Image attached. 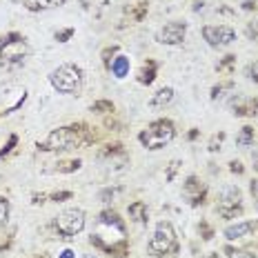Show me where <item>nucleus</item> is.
<instances>
[{
  "mask_svg": "<svg viewBox=\"0 0 258 258\" xmlns=\"http://www.w3.org/2000/svg\"><path fill=\"white\" fill-rule=\"evenodd\" d=\"M80 258H96V256H91V254H85V256H80Z\"/></svg>",
  "mask_w": 258,
  "mask_h": 258,
  "instance_id": "nucleus-29",
  "label": "nucleus"
},
{
  "mask_svg": "<svg viewBox=\"0 0 258 258\" xmlns=\"http://www.w3.org/2000/svg\"><path fill=\"white\" fill-rule=\"evenodd\" d=\"M27 53H29V45L20 34L12 31V34L0 36V64L3 67H20Z\"/></svg>",
  "mask_w": 258,
  "mask_h": 258,
  "instance_id": "nucleus-2",
  "label": "nucleus"
},
{
  "mask_svg": "<svg viewBox=\"0 0 258 258\" xmlns=\"http://www.w3.org/2000/svg\"><path fill=\"white\" fill-rule=\"evenodd\" d=\"M53 201H56V203H60L62 201V198H72V191H60V194H53Z\"/></svg>",
  "mask_w": 258,
  "mask_h": 258,
  "instance_id": "nucleus-23",
  "label": "nucleus"
},
{
  "mask_svg": "<svg viewBox=\"0 0 258 258\" xmlns=\"http://www.w3.org/2000/svg\"><path fill=\"white\" fill-rule=\"evenodd\" d=\"M245 74H247V78H249V80H254V83H258V62L247 64Z\"/></svg>",
  "mask_w": 258,
  "mask_h": 258,
  "instance_id": "nucleus-19",
  "label": "nucleus"
},
{
  "mask_svg": "<svg viewBox=\"0 0 258 258\" xmlns=\"http://www.w3.org/2000/svg\"><path fill=\"white\" fill-rule=\"evenodd\" d=\"M89 141L91 136L85 125H67L51 132L45 143L42 145L38 143V149H45V152H67V149H76L80 145H87Z\"/></svg>",
  "mask_w": 258,
  "mask_h": 258,
  "instance_id": "nucleus-1",
  "label": "nucleus"
},
{
  "mask_svg": "<svg viewBox=\"0 0 258 258\" xmlns=\"http://www.w3.org/2000/svg\"><path fill=\"white\" fill-rule=\"evenodd\" d=\"M236 143H238L240 147H249V145L254 143V129H251V127H243V132L236 136Z\"/></svg>",
  "mask_w": 258,
  "mask_h": 258,
  "instance_id": "nucleus-16",
  "label": "nucleus"
},
{
  "mask_svg": "<svg viewBox=\"0 0 258 258\" xmlns=\"http://www.w3.org/2000/svg\"><path fill=\"white\" fill-rule=\"evenodd\" d=\"M80 160H67V163H58V167H56V171H60V174H69V171H76V169H80Z\"/></svg>",
  "mask_w": 258,
  "mask_h": 258,
  "instance_id": "nucleus-17",
  "label": "nucleus"
},
{
  "mask_svg": "<svg viewBox=\"0 0 258 258\" xmlns=\"http://www.w3.org/2000/svg\"><path fill=\"white\" fill-rule=\"evenodd\" d=\"M49 85L58 94H74L83 85V69L74 62H64L49 74Z\"/></svg>",
  "mask_w": 258,
  "mask_h": 258,
  "instance_id": "nucleus-4",
  "label": "nucleus"
},
{
  "mask_svg": "<svg viewBox=\"0 0 258 258\" xmlns=\"http://www.w3.org/2000/svg\"><path fill=\"white\" fill-rule=\"evenodd\" d=\"M9 201L7 198H0V227H5L7 225V220H9Z\"/></svg>",
  "mask_w": 258,
  "mask_h": 258,
  "instance_id": "nucleus-18",
  "label": "nucleus"
},
{
  "mask_svg": "<svg viewBox=\"0 0 258 258\" xmlns=\"http://www.w3.org/2000/svg\"><path fill=\"white\" fill-rule=\"evenodd\" d=\"M74 36V29H64V31H58L56 34V40L58 42H67V38H72Z\"/></svg>",
  "mask_w": 258,
  "mask_h": 258,
  "instance_id": "nucleus-21",
  "label": "nucleus"
},
{
  "mask_svg": "<svg viewBox=\"0 0 258 258\" xmlns=\"http://www.w3.org/2000/svg\"><path fill=\"white\" fill-rule=\"evenodd\" d=\"M171 100H174V89L171 87H163V89H158L152 96V105L154 107H165V105H169Z\"/></svg>",
  "mask_w": 258,
  "mask_h": 258,
  "instance_id": "nucleus-12",
  "label": "nucleus"
},
{
  "mask_svg": "<svg viewBox=\"0 0 258 258\" xmlns=\"http://www.w3.org/2000/svg\"><path fill=\"white\" fill-rule=\"evenodd\" d=\"M205 258H218V254H207Z\"/></svg>",
  "mask_w": 258,
  "mask_h": 258,
  "instance_id": "nucleus-28",
  "label": "nucleus"
},
{
  "mask_svg": "<svg viewBox=\"0 0 258 258\" xmlns=\"http://www.w3.org/2000/svg\"><path fill=\"white\" fill-rule=\"evenodd\" d=\"M149 251L154 256H167L171 251H178V243H176V232L171 227V223L163 220L156 225L152 238H149Z\"/></svg>",
  "mask_w": 258,
  "mask_h": 258,
  "instance_id": "nucleus-5",
  "label": "nucleus"
},
{
  "mask_svg": "<svg viewBox=\"0 0 258 258\" xmlns=\"http://www.w3.org/2000/svg\"><path fill=\"white\" fill-rule=\"evenodd\" d=\"M111 74H114L116 78H125L129 74V58L127 56H116L114 60H111Z\"/></svg>",
  "mask_w": 258,
  "mask_h": 258,
  "instance_id": "nucleus-13",
  "label": "nucleus"
},
{
  "mask_svg": "<svg viewBox=\"0 0 258 258\" xmlns=\"http://www.w3.org/2000/svg\"><path fill=\"white\" fill-rule=\"evenodd\" d=\"M229 258H256L249 251H229Z\"/></svg>",
  "mask_w": 258,
  "mask_h": 258,
  "instance_id": "nucleus-22",
  "label": "nucleus"
},
{
  "mask_svg": "<svg viewBox=\"0 0 258 258\" xmlns=\"http://www.w3.org/2000/svg\"><path fill=\"white\" fill-rule=\"evenodd\" d=\"M232 171H238V174H240V171H243V167H240V163H232Z\"/></svg>",
  "mask_w": 258,
  "mask_h": 258,
  "instance_id": "nucleus-27",
  "label": "nucleus"
},
{
  "mask_svg": "<svg viewBox=\"0 0 258 258\" xmlns=\"http://www.w3.org/2000/svg\"><path fill=\"white\" fill-rule=\"evenodd\" d=\"M240 207H243V194L236 185H227L223 187L218 196V214L225 218H234L236 214H240Z\"/></svg>",
  "mask_w": 258,
  "mask_h": 258,
  "instance_id": "nucleus-7",
  "label": "nucleus"
},
{
  "mask_svg": "<svg viewBox=\"0 0 258 258\" xmlns=\"http://www.w3.org/2000/svg\"><path fill=\"white\" fill-rule=\"evenodd\" d=\"M185 34H187V23H178V20H174V23H167L163 29L158 31V42L169 45V47H176V45H180V42L185 40Z\"/></svg>",
  "mask_w": 258,
  "mask_h": 258,
  "instance_id": "nucleus-9",
  "label": "nucleus"
},
{
  "mask_svg": "<svg viewBox=\"0 0 258 258\" xmlns=\"http://www.w3.org/2000/svg\"><path fill=\"white\" fill-rule=\"evenodd\" d=\"M67 0H23L25 9L27 12H49V9H56V7H62Z\"/></svg>",
  "mask_w": 258,
  "mask_h": 258,
  "instance_id": "nucleus-11",
  "label": "nucleus"
},
{
  "mask_svg": "<svg viewBox=\"0 0 258 258\" xmlns=\"http://www.w3.org/2000/svg\"><path fill=\"white\" fill-rule=\"evenodd\" d=\"M129 218L136 220V223H145L147 220V207H145V203H134V205H129Z\"/></svg>",
  "mask_w": 258,
  "mask_h": 258,
  "instance_id": "nucleus-15",
  "label": "nucleus"
},
{
  "mask_svg": "<svg viewBox=\"0 0 258 258\" xmlns=\"http://www.w3.org/2000/svg\"><path fill=\"white\" fill-rule=\"evenodd\" d=\"M154 78H156V62H154V60H147V62L143 64L138 80H141L143 85H152V83H154Z\"/></svg>",
  "mask_w": 258,
  "mask_h": 258,
  "instance_id": "nucleus-14",
  "label": "nucleus"
},
{
  "mask_svg": "<svg viewBox=\"0 0 258 258\" xmlns=\"http://www.w3.org/2000/svg\"><path fill=\"white\" fill-rule=\"evenodd\" d=\"M16 143H18V136H16V134H12V136H9V143L7 145H5V147L3 149H0V158H3V156L5 154H9V152H12V147H14V145Z\"/></svg>",
  "mask_w": 258,
  "mask_h": 258,
  "instance_id": "nucleus-20",
  "label": "nucleus"
},
{
  "mask_svg": "<svg viewBox=\"0 0 258 258\" xmlns=\"http://www.w3.org/2000/svg\"><path fill=\"white\" fill-rule=\"evenodd\" d=\"M176 136V129H174V122L171 120H154L152 125H147L141 132V136H138V141L143 143L145 149H152V152H156V149H163L165 145H169L171 141H174Z\"/></svg>",
  "mask_w": 258,
  "mask_h": 258,
  "instance_id": "nucleus-3",
  "label": "nucleus"
},
{
  "mask_svg": "<svg viewBox=\"0 0 258 258\" xmlns=\"http://www.w3.org/2000/svg\"><path fill=\"white\" fill-rule=\"evenodd\" d=\"M53 227L58 229V234H62L64 238H74L85 229V212L78 207L64 209L53 220Z\"/></svg>",
  "mask_w": 258,
  "mask_h": 258,
  "instance_id": "nucleus-6",
  "label": "nucleus"
},
{
  "mask_svg": "<svg viewBox=\"0 0 258 258\" xmlns=\"http://www.w3.org/2000/svg\"><path fill=\"white\" fill-rule=\"evenodd\" d=\"M251 196H254V201L258 203V180H251Z\"/></svg>",
  "mask_w": 258,
  "mask_h": 258,
  "instance_id": "nucleus-25",
  "label": "nucleus"
},
{
  "mask_svg": "<svg viewBox=\"0 0 258 258\" xmlns=\"http://www.w3.org/2000/svg\"><path fill=\"white\" fill-rule=\"evenodd\" d=\"M254 167H256V169H258V158H256V163H254Z\"/></svg>",
  "mask_w": 258,
  "mask_h": 258,
  "instance_id": "nucleus-30",
  "label": "nucleus"
},
{
  "mask_svg": "<svg viewBox=\"0 0 258 258\" xmlns=\"http://www.w3.org/2000/svg\"><path fill=\"white\" fill-rule=\"evenodd\" d=\"M91 109H111V103H96L91 105Z\"/></svg>",
  "mask_w": 258,
  "mask_h": 258,
  "instance_id": "nucleus-26",
  "label": "nucleus"
},
{
  "mask_svg": "<svg viewBox=\"0 0 258 258\" xmlns=\"http://www.w3.org/2000/svg\"><path fill=\"white\" fill-rule=\"evenodd\" d=\"M58 258H76V251H74V249H62Z\"/></svg>",
  "mask_w": 258,
  "mask_h": 258,
  "instance_id": "nucleus-24",
  "label": "nucleus"
},
{
  "mask_svg": "<svg viewBox=\"0 0 258 258\" xmlns=\"http://www.w3.org/2000/svg\"><path fill=\"white\" fill-rule=\"evenodd\" d=\"M256 227H258V223H254V220H240V223L225 227L223 234L227 240H236V238H243V236H249Z\"/></svg>",
  "mask_w": 258,
  "mask_h": 258,
  "instance_id": "nucleus-10",
  "label": "nucleus"
},
{
  "mask_svg": "<svg viewBox=\"0 0 258 258\" xmlns=\"http://www.w3.org/2000/svg\"><path fill=\"white\" fill-rule=\"evenodd\" d=\"M203 38L214 49H223L236 40V31L227 25H205L203 27Z\"/></svg>",
  "mask_w": 258,
  "mask_h": 258,
  "instance_id": "nucleus-8",
  "label": "nucleus"
}]
</instances>
